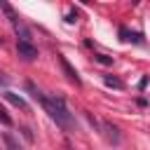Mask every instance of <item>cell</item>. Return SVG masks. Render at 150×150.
Instances as JSON below:
<instances>
[{"instance_id": "11", "label": "cell", "mask_w": 150, "mask_h": 150, "mask_svg": "<svg viewBox=\"0 0 150 150\" xmlns=\"http://www.w3.org/2000/svg\"><path fill=\"white\" fill-rule=\"evenodd\" d=\"M21 131H23V136H26V138H28V141H33V134H30V129H26V127H23V129H21Z\"/></svg>"}, {"instance_id": "7", "label": "cell", "mask_w": 150, "mask_h": 150, "mask_svg": "<svg viewBox=\"0 0 150 150\" xmlns=\"http://www.w3.org/2000/svg\"><path fill=\"white\" fill-rule=\"evenodd\" d=\"M103 80H105V84L112 87V89H124V82H122L120 77H115V75H105Z\"/></svg>"}, {"instance_id": "5", "label": "cell", "mask_w": 150, "mask_h": 150, "mask_svg": "<svg viewBox=\"0 0 150 150\" xmlns=\"http://www.w3.org/2000/svg\"><path fill=\"white\" fill-rule=\"evenodd\" d=\"M101 127H103V129H105V131H108V138H110V141H112V143H115V145H117V143H120V141H122V136H120V129H117V127H112V124H110V122H103V124H101Z\"/></svg>"}, {"instance_id": "3", "label": "cell", "mask_w": 150, "mask_h": 150, "mask_svg": "<svg viewBox=\"0 0 150 150\" xmlns=\"http://www.w3.org/2000/svg\"><path fill=\"white\" fill-rule=\"evenodd\" d=\"M56 56H59V63H61V68H63L66 77H68V80H70L73 84H77V87H80V84H82V77L77 75V70H75V68H73V66L68 63V59H66L63 54H56Z\"/></svg>"}, {"instance_id": "9", "label": "cell", "mask_w": 150, "mask_h": 150, "mask_svg": "<svg viewBox=\"0 0 150 150\" xmlns=\"http://www.w3.org/2000/svg\"><path fill=\"white\" fill-rule=\"evenodd\" d=\"M0 122H2L5 127H12V117L7 115V110H5L2 105H0Z\"/></svg>"}, {"instance_id": "4", "label": "cell", "mask_w": 150, "mask_h": 150, "mask_svg": "<svg viewBox=\"0 0 150 150\" xmlns=\"http://www.w3.org/2000/svg\"><path fill=\"white\" fill-rule=\"evenodd\" d=\"M5 98H7V101H9L12 105H14V108H21L23 112H28V110H30V108H28V103H26V101H23L21 96H16L14 91H5Z\"/></svg>"}, {"instance_id": "8", "label": "cell", "mask_w": 150, "mask_h": 150, "mask_svg": "<svg viewBox=\"0 0 150 150\" xmlns=\"http://www.w3.org/2000/svg\"><path fill=\"white\" fill-rule=\"evenodd\" d=\"M94 61H96V63H101V66H112V59H110V56H105V54H94Z\"/></svg>"}, {"instance_id": "6", "label": "cell", "mask_w": 150, "mask_h": 150, "mask_svg": "<svg viewBox=\"0 0 150 150\" xmlns=\"http://www.w3.org/2000/svg\"><path fill=\"white\" fill-rule=\"evenodd\" d=\"M2 141H5V145H7V150H21V145H19V141L9 134V131H5L2 134Z\"/></svg>"}, {"instance_id": "1", "label": "cell", "mask_w": 150, "mask_h": 150, "mask_svg": "<svg viewBox=\"0 0 150 150\" xmlns=\"http://www.w3.org/2000/svg\"><path fill=\"white\" fill-rule=\"evenodd\" d=\"M26 89H28V94L45 108V112L56 122V127H61L63 131H75V117H73V112L68 110V105H66V98L63 96H45L30 80H26Z\"/></svg>"}, {"instance_id": "2", "label": "cell", "mask_w": 150, "mask_h": 150, "mask_svg": "<svg viewBox=\"0 0 150 150\" xmlns=\"http://www.w3.org/2000/svg\"><path fill=\"white\" fill-rule=\"evenodd\" d=\"M16 52L23 61H35L38 59V47L33 42H26V40H19L16 42Z\"/></svg>"}, {"instance_id": "10", "label": "cell", "mask_w": 150, "mask_h": 150, "mask_svg": "<svg viewBox=\"0 0 150 150\" xmlns=\"http://www.w3.org/2000/svg\"><path fill=\"white\" fill-rule=\"evenodd\" d=\"M66 21H68V23H75V21H77V12H70V14L66 16Z\"/></svg>"}]
</instances>
